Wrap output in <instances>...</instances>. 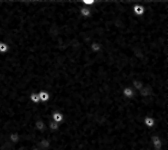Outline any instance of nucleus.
<instances>
[{"mask_svg": "<svg viewBox=\"0 0 168 150\" xmlns=\"http://www.w3.org/2000/svg\"><path fill=\"white\" fill-rule=\"evenodd\" d=\"M0 2V131L38 141L52 110L70 143L122 135L145 116L167 121L168 0Z\"/></svg>", "mask_w": 168, "mask_h": 150, "instance_id": "1", "label": "nucleus"}, {"mask_svg": "<svg viewBox=\"0 0 168 150\" xmlns=\"http://www.w3.org/2000/svg\"><path fill=\"white\" fill-rule=\"evenodd\" d=\"M133 14L135 16H142L145 13V8L143 6V0H140V2H138L137 4H135L132 8Z\"/></svg>", "mask_w": 168, "mask_h": 150, "instance_id": "2", "label": "nucleus"}, {"mask_svg": "<svg viewBox=\"0 0 168 150\" xmlns=\"http://www.w3.org/2000/svg\"><path fill=\"white\" fill-rule=\"evenodd\" d=\"M143 124L145 127H147V128H152V127H154L156 124L155 118L152 116H145L143 119Z\"/></svg>", "mask_w": 168, "mask_h": 150, "instance_id": "3", "label": "nucleus"}, {"mask_svg": "<svg viewBox=\"0 0 168 150\" xmlns=\"http://www.w3.org/2000/svg\"><path fill=\"white\" fill-rule=\"evenodd\" d=\"M34 128L37 131H39V132H44V131L47 129V127L43 120L38 119L34 122Z\"/></svg>", "mask_w": 168, "mask_h": 150, "instance_id": "4", "label": "nucleus"}, {"mask_svg": "<svg viewBox=\"0 0 168 150\" xmlns=\"http://www.w3.org/2000/svg\"><path fill=\"white\" fill-rule=\"evenodd\" d=\"M50 132H51V131H50ZM37 146L41 148L42 150H47L49 147H50V140H49L48 137L42 138V139L37 143Z\"/></svg>", "mask_w": 168, "mask_h": 150, "instance_id": "5", "label": "nucleus"}, {"mask_svg": "<svg viewBox=\"0 0 168 150\" xmlns=\"http://www.w3.org/2000/svg\"><path fill=\"white\" fill-rule=\"evenodd\" d=\"M79 13H80V15L82 16L83 18H88V17L91 16V8L82 5V6L80 7Z\"/></svg>", "mask_w": 168, "mask_h": 150, "instance_id": "6", "label": "nucleus"}, {"mask_svg": "<svg viewBox=\"0 0 168 150\" xmlns=\"http://www.w3.org/2000/svg\"><path fill=\"white\" fill-rule=\"evenodd\" d=\"M51 120L54 121V122H57V123H61L63 121V114L60 112H53L52 115H51Z\"/></svg>", "mask_w": 168, "mask_h": 150, "instance_id": "7", "label": "nucleus"}, {"mask_svg": "<svg viewBox=\"0 0 168 150\" xmlns=\"http://www.w3.org/2000/svg\"><path fill=\"white\" fill-rule=\"evenodd\" d=\"M82 4L86 7H92L95 4V0H82Z\"/></svg>", "mask_w": 168, "mask_h": 150, "instance_id": "8", "label": "nucleus"}, {"mask_svg": "<svg viewBox=\"0 0 168 150\" xmlns=\"http://www.w3.org/2000/svg\"><path fill=\"white\" fill-rule=\"evenodd\" d=\"M47 131H48V130H47ZM0 135H2V134H0ZM5 136H6V135H5ZM47 136H48V135H47ZM22 145H23V144H22ZM25 146H30V145H25ZM35 146H36V145H35Z\"/></svg>", "mask_w": 168, "mask_h": 150, "instance_id": "9", "label": "nucleus"}]
</instances>
